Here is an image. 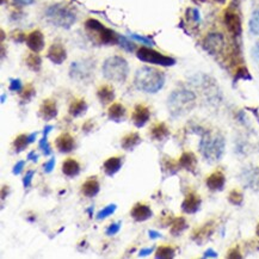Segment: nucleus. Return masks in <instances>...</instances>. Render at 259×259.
<instances>
[{
    "label": "nucleus",
    "instance_id": "c9c22d12",
    "mask_svg": "<svg viewBox=\"0 0 259 259\" xmlns=\"http://www.w3.org/2000/svg\"><path fill=\"white\" fill-rule=\"evenodd\" d=\"M228 201H230V203L233 204V206H242L244 203V195L242 191L238 190V189H233L230 195H228Z\"/></svg>",
    "mask_w": 259,
    "mask_h": 259
},
{
    "label": "nucleus",
    "instance_id": "9d476101",
    "mask_svg": "<svg viewBox=\"0 0 259 259\" xmlns=\"http://www.w3.org/2000/svg\"><path fill=\"white\" fill-rule=\"evenodd\" d=\"M203 49L209 53L210 55H219L224 51L226 47V41H225L224 35L221 32H209L202 42Z\"/></svg>",
    "mask_w": 259,
    "mask_h": 259
},
{
    "label": "nucleus",
    "instance_id": "4c0bfd02",
    "mask_svg": "<svg viewBox=\"0 0 259 259\" xmlns=\"http://www.w3.org/2000/svg\"><path fill=\"white\" fill-rule=\"evenodd\" d=\"M36 94L35 87L32 86V84L25 85V87L23 88L22 92H20V98H22L23 102H30L33 98V96Z\"/></svg>",
    "mask_w": 259,
    "mask_h": 259
},
{
    "label": "nucleus",
    "instance_id": "a878e982",
    "mask_svg": "<svg viewBox=\"0 0 259 259\" xmlns=\"http://www.w3.org/2000/svg\"><path fill=\"white\" fill-rule=\"evenodd\" d=\"M141 142L142 140L139 133L136 132L128 133L127 135H124L121 140V147L123 148L124 151H133V149L138 147Z\"/></svg>",
    "mask_w": 259,
    "mask_h": 259
},
{
    "label": "nucleus",
    "instance_id": "dca6fc26",
    "mask_svg": "<svg viewBox=\"0 0 259 259\" xmlns=\"http://www.w3.org/2000/svg\"><path fill=\"white\" fill-rule=\"evenodd\" d=\"M130 216L136 222H144L147 221L153 216V212L149 208L147 204L144 203H136L130 210Z\"/></svg>",
    "mask_w": 259,
    "mask_h": 259
},
{
    "label": "nucleus",
    "instance_id": "e2e57ef3",
    "mask_svg": "<svg viewBox=\"0 0 259 259\" xmlns=\"http://www.w3.org/2000/svg\"><path fill=\"white\" fill-rule=\"evenodd\" d=\"M5 99H6V96H5V94H2V96H1V103H4Z\"/></svg>",
    "mask_w": 259,
    "mask_h": 259
},
{
    "label": "nucleus",
    "instance_id": "f257e3e1",
    "mask_svg": "<svg viewBox=\"0 0 259 259\" xmlns=\"http://www.w3.org/2000/svg\"><path fill=\"white\" fill-rule=\"evenodd\" d=\"M196 133L201 136L200 152L209 163H215L222 159L226 147V140L221 133H213L208 129L200 128Z\"/></svg>",
    "mask_w": 259,
    "mask_h": 259
},
{
    "label": "nucleus",
    "instance_id": "412c9836",
    "mask_svg": "<svg viewBox=\"0 0 259 259\" xmlns=\"http://www.w3.org/2000/svg\"><path fill=\"white\" fill-rule=\"evenodd\" d=\"M149 135H151L152 140L154 141H164L170 136V129L169 127L166 126V123L164 122H158V123H154L153 126L151 127L149 129Z\"/></svg>",
    "mask_w": 259,
    "mask_h": 259
},
{
    "label": "nucleus",
    "instance_id": "2eb2a0df",
    "mask_svg": "<svg viewBox=\"0 0 259 259\" xmlns=\"http://www.w3.org/2000/svg\"><path fill=\"white\" fill-rule=\"evenodd\" d=\"M206 184L209 190L212 191L224 190L225 184H226V176H225V173L220 171V170H216V171L210 173V175L207 177Z\"/></svg>",
    "mask_w": 259,
    "mask_h": 259
},
{
    "label": "nucleus",
    "instance_id": "1a4fd4ad",
    "mask_svg": "<svg viewBox=\"0 0 259 259\" xmlns=\"http://www.w3.org/2000/svg\"><path fill=\"white\" fill-rule=\"evenodd\" d=\"M224 23L226 25L228 32L233 36L234 38H238L243 32V24H242V17H240L239 12H238L237 7L232 4L230 7L225 11L224 13Z\"/></svg>",
    "mask_w": 259,
    "mask_h": 259
},
{
    "label": "nucleus",
    "instance_id": "c756f323",
    "mask_svg": "<svg viewBox=\"0 0 259 259\" xmlns=\"http://www.w3.org/2000/svg\"><path fill=\"white\" fill-rule=\"evenodd\" d=\"M188 228V222L185 220L183 216H178L176 218L175 220L172 221L171 224V230H170V233L172 234L173 237H178Z\"/></svg>",
    "mask_w": 259,
    "mask_h": 259
},
{
    "label": "nucleus",
    "instance_id": "72a5a7b5",
    "mask_svg": "<svg viewBox=\"0 0 259 259\" xmlns=\"http://www.w3.org/2000/svg\"><path fill=\"white\" fill-rule=\"evenodd\" d=\"M250 32L255 36H259V8L252 12L249 22Z\"/></svg>",
    "mask_w": 259,
    "mask_h": 259
},
{
    "label": "nucleus",
    "instance_id": "ddd939ff",
    "mask_svg": "<svg viewBox=\"0 0 259 259\" xmlns=\"http://www.w3.org/2000/svg\"><path fill=\"white\" fill-rule=\"evenodd\" d=\"M25 43L28 48L33 53H39L44 48V36L41 30H33L26 36Z\"/></svg>",
    "mask_w": 259,
    "mask_h": 259
},
{
    "label": "nucleus",
    "instance_id": "864d4df0",
    "mask_svg": "<svg viewBox=\"0 0 259 259\" xmlns=\"http://www.w3.org/2000/svg\"><path fill=\"white\" fill-rule=\"evenodd\" d=\"M148 236H149V238H151V239H159V238L163 237V236H161V234L159 233V232L153 231V230H149V231H148Z\"/></svg>",
    "mask_w": 259,
    "mask_h": 259
},
{
    "label": "nucleus",
    "instance_id": "8fccbe9b",
    "mask_svg": "<svg viewBox=\"0 0 259 259\" xmlns=\"http://www.w3.org/2000/svg\"><path fill=\"white\" fill-rule=\"evenodd\" d=\"M24 165H25V161H23V160L18 161L16 165L13 166V170H12V173H13V175H16V176L20 175V172H22Z\"/></svg>",
    "mask_w": 259,
    "mask_h": 259
},
{
    "label": "nucleus",
    "instance_id": "79ce46f5",
    "mask_svg": "<svg viewBox=\"0 0 259 259\" xmlns=\"http://www.w3.org/2000/svg\"><path fill=\"white\" fill-rule=\"evenodd\" d=\"M10 91H13V92H22L23 90V84L19 79H10Z\"/></svg>",
    "mask_w": 259,
    "mask_h": 259
},
{
    "label": "nucleus",
    "instance_id": "6e6d98bb",
    "mask_svg": "<svg viewBox=\"0 0 259 259\" xmlns=\"http://www.w3.org/2000/svg\"><path fill=\"white\" fill-rule=\"evenodd\" d=\"M28 160L32 161V163H37L38 155L35 153V151H31V152H30V153L28 154Z\"/></svg>",
    "mask_w": 259,
    "mask_h": 259
},
{
    "label": "nucleus",
    "instance_id": "f8f14e48",
    "mask_svg": "<svg viewBox=\"0 0 259 259\" xmlns=\"http://www.w3.org/2000/svg\"><path fill=\"white\" fill-rule=\"evenodd\" d=\"M201 204H202V200H201L200 195L191 191V193H189L187 196H185L184 201H183L182 210L185 214H196L201 208Z\"/></svg>",
    "mask_w": 259,
    "mask_h": 259
},
{
    "label": "nucleus",
    "instance_id": "a19ab883",
    "mask_svg": "<svg viewBox=\"0 0 259 259\" xmlns=\"http://www.w3.org/2000/svg\"><path fill=\"white\" fill-rule=\"evenodd\" d=\"M187 17L191 22L194 23H200L201 22V16H200V12L196 8H188L187 10Z\"/></svg>",
    "mask_w": 259,
    "mask_h": 259
},
{
    "label": "nucleus",
    "instance_id": "f704fd0d",
    "mask_svg": "<svg viewBox=\"0 0 259 259\" xmlns=\"http://www.w3.org/2000/svg\"><path fill=\"white\" fill-rule=\"evenodd\" d=\"M239 80H252V75L245 66L238 67L234 74V83H238Z\"/></svg>",
    "mask_w": 259,
    "mask_h": 259
},
{
    "label": "nucleus",
    "instance_id": "e433bc0d",
    "mask_svg": "<svg viewBox=\"0 0 259 259\" xmlns=\"http://www.w3.org/2000/svg\"><path fill=\"white\" fill-rule=\"evenodd\" d=\"M118 45H120L122 49L128 51V53H133V51L136 49L135 43L123 35H120V38H118Z\"/></svg>",
    "mask_w": 259,
    "mask_h": 259
},
{
    "label": "nucleus",
    "instance_id": "bb28decb",
    "mask_svg": "<svg viewBox=\"0 0 259 259\" xmlns=\"http://www.w3.org/2000/svg\"><path fill=\"white\" fill-rule=\"evenodd\" d=\"M62 172L69 178H74L80 173V164L73 158H67L62 163Z\"/></svg>",
    "mask_w": 259,
    "mask_h": 259
},
{
    "label": "nucleus",
    "instance_id": "f03ea898",
    "mask_svg": "<svg viewBox=\"0 0 259 259\" xmlns=\"http://www.w3.org/2000/svg\"><path fill=\"white\" fill-rule=\"evenodd\" d=\"M134 85L142 92L157 93L165 85V73L154 67L144 66L136 71Z\"/></svg>",
    "mask_w": 259,
    "mask_h": 259
},
{
    "label": "nucleus",
    "instance_id": "c03bdc74",
    "mask_svg": "<svg viewBox=\"0 0 259 259\" xmlns=\"http://www.w3.org/2000/svg\"><path fill=\"white\" fill-rule=\"evenodd\" d=\"M130 37L133 39H136V41L139 42H142V43L149 45V47H152V45H154V42L152 41L149 37H145V36H140V35H136V33H130Z\"/></svg>",
    "mask_w": 259,
    "mask_h": 259
},
{
    "label": "nucleus",
    "instance_id": "603ef678",
    "mask_svg": "<svg viewBox=\"0 0 259 259\" xmlns=\"http://www.w3.org/2000/svg\"><path fill=\"white\" fill-rule=\"evenodd\" d=\"M154 251V248H149V249H142L141 251L139 252V257H147Z\"/></svg>",
    "mask_w": 259,
    "mask_h": 259
},
{
    "label": "nucleus",
    "instance_id": "cd10ccee",
    "mask_svg": "<svg viewBox=\"0 0 259 259\" xmlns=\"http://www.w3.org/2000/svg\"><path fill=\"white\" fill-rule=\"evenodd\" d=\"M97 97H98V99L103 105L110 104L112 100L115 99L114 87L110 86V85H102L97 90Z\"/></svg>",
    "mask_w": 259,
    "mask_h": 259
},
{
    "label": "nucleus",
    "instance_id": "3c124183",
    "mask_svg": "<svg viewBox=\"0 0 259 259\" xmlns=\"http://www.w3.org/2000/svg\"><path fill=\"white\" fill-rule=\"evenodd\" d=\"M203 258H218V254L213 249H209L204 252Z\"/></svg>",
    "mask_w": 259,
    "mask_h": 259
},
{
    "label": "nucleus",
    "instance_id": "c85d7f7f",
    "mask_svg": "<svg viewBox=\"0 0 259 259\" xmlns=\"http://www.w3.org/2000/svg\"><path fill=\"white\" fill-rule=\"evenodd\" d=\"M87 109L88 105L84 99H77L71 103V105L68 108V112L72 117H80V116L86 114Z\"/></svg>",
    "mask_w": 259,
    "mask_h": 259
},
{
    "label": "nucleus",
    "instance_id": "20e7f679",
    "mask_svg": "<svg viewBox=\"0 0 259 259\" xmlns=\"http://www.w3.org/2000/svg\"><path fill=\"white\" fill-rule=\"evenodd\" d=\"M45 19L51 25L61 29H71L77 20V14L73 8L63 4H54L45 10Z\"/></svg>",
    "mask_w": 259,
    "mask_h": 259
},
{
    "label": "nucleus",
    "instance_id": "4be33fe9",
    "mask_svg": "<svg viewBox=\"0 0 259 259\" xmlns=\"http://www.w3.org/2000/svg\"><path fill=\"white\" fill-rule=\"evenodd\" d=\"M179 166L191 173H196L197 169V158L193 152H184L178 160Z\"/></svg>",
    "mask_w": 259,
    "mask_h": 259
},
{
    "label": "nucleus",
    "instance_id": "5fc2aeb1",
    "mask_svg": "<svg viewBox=\"0 0 259 259\" xmlns=\"http://www.w3.org/2000/svg\"><path fill=\"white\" fill-rule=\"evenodd\" d=\"M33 1H35V0H14V2H16V4H18V5H20V6L31 5V4H33Z\"/></svg>",
    "mask_w": 259,
    "mask_h": 259
},
{
    "label": "nucleus",
    "instance_id": "0eeeda50",
    "mask_svg": "<svg viewBox=\"0 0 259 259\" xmlns=\"http://www.w3.org/2000/svg\"><path fill=\"white\" fill-rule=\"evenodd\" d=\"M136 56L142 62L152 63V65L163 67H171L176 65V60L173 57L164 55L159 51L152 49L151 47H140L136 51Z\"/></svg>",
    "mask_w": 259,
    "mask_h": 259
},
{
    "label": "nucleus",
    "instance_id": "4d7b16f0",
    "mask_svg": "<svg viewBox=\"0 0 259 259\" xmlns=\"http://www.w3.org/2000/svg\"><path fill=\"white\" fill-rule=\"evenodd\" d=\"M37 132H35V133H31V134H30V135H29V141H30V144H32V142L33 141H35V140H36V138H37Z\"/></svg>",
    "mask_w": 259,
    "mask_h": 259
},
{
    "label": "nucleus",
    "instance_id": "ea45409f",
    "mask_svg": "<svg viewBox=\"0 0 259 259\" xmlns=\"http://www.w3.org/2000/svg\"><path fill=\"white\" fill-rule=\"evenodd\" d=\"M38 146H39V149L42 151V153H43L44 155H50L51 154L50 145L48 144V136H43L41 141H39Z\"/></svg>",
    "mask_w": 259,
    "mask_h": 259
},
{
    "label": "nucleus",
    "instance_id": "58836bf2",
    "mask_svg": "<svg viewBox=\"0 0 259 259\" xmlns=\"http://www.w3.org/2000/svg\"><path fill=\"white\" fill-rule=\"evenodd\" d=\"M116 209H117V206H116V204H114V203L109 204V206H106L105 208H103L102 210H100L98 214H97L96 219L97 220H104V219L109 218V216L114 214V213L116 212Z\"/></svg>",
    "mask_w": 259,
    "mask_h": 259
},
{
    "label": "nucleus",
    "instance_id": "bf43d9fd",
    "mask_svg": "<svg viewBox=\"0 0 259 259\" xmlns=\"http://www.w3.org/2000/svg\"><path fill=\"white\" fill-rule=\"evenodd\" d=\"M87 212H88V214H90V218H92V213H93V208H92V207H91V208H88Z\"/></svg>",
    "mask_w": 259,
    "mask_h": 259
},
{
    "label": "nucleus",
    "instance_id": "5701e85b",
    "mask_svg": "<svg viewBox=\"0 0 259 259\" xmlns=\"http://www.w3.org/2000/svg\"><path fill=\"white\" fill-rule=\"evenodd\" d=\"M100 184L96 177H90L81 185V193L85 197H94L99 194Z\"/></svg>",
    "mask_w": 259,
    "mask_h": 259
},
{
    "label": "nucleus",
    "instance_id": "49530a36",
    "mask_svg": "<svg viewBox=\"0 0 259 259\" xmlns=\"http://www.w3.org/2000/svg\"><path fill=\"white\" fill-rule=\"evenodd\" d=\"M33 175H35V171H33V170H29V171L25 173V176H24V178H23L24 188H29L30 185H31Z\"/></svg>",
    "mask_w": 259,
    "mask_h": 259
},
{
    "label": "nucleus",
    "instance_id": "7ed1b4c3",
    "mask_svg": "<svg viewBox=\"0 0 259 259\" xmlns=\"http://www.w3.org/2000/svg\"><path fill=\"white\" fill-rule=\"evenodd\" d=\"M197 97L191 90L181 87L172 91L167 98V109L173 118L185 116L196 106Z\"/></svg>",
    "mask_w": 259,
    "mask_h": 259
},
{
    "label": "nucleus",
    "instance_id": "473e14b6",
    "mask_svg": "<svg viewBox=\"0 0 259 259\" xmlns=\"http://www.w3.org/2000/svg\"><path fill=\"white\" fill-rule=\"evenodd\" d=\"M29 144V135H26V134H19L13 141L14 152H16V153H20V152H23L24 149L28 147Z\"/></svg>",
    "mask_w": 259,
    "mask_h": 259
},
{
    "label": "nucleus",
    "instance_id": "6e6552de",
    "mask_svg": "<svg viewBox=\"0 0 259 259\" xmlns=\"http://www.w3.org/2000/svg\"><path fill=\"white\" fill-rule=\"evenodd\" d=\"M94 67H96V62L92 59L74 61V62L71 63V67H69V77L73 80L85 83V81L91 80V78L93 77Z\"/></svg>",
    "mask_w": 259,
    "mask_h": 259
},
{
    "label": "nucleus",
    "instance_id": "39448f33",
    "mask_svg": "<svg viewBox=\"0 0 259 259\" xmlns=\"http://www.w3.org/2000/svg\"><path fill=\"white\" fill-rule=\"evenodd\" d=\"M85 29L92 41L103 45H114L118 44L120 35L114 30L106 28L103 23L94 18H88L85 22Z\"/></svg>",
    "mask_w": 259,
    "mask_h": 259
},
{
    "label": "nucleus",
    "instance_id": "b1692460",
    "mask_svg": "<svg viewBox=\"0 0 259 259\" xmlns=\"http://www.w3.org/2000/svg\"><path fill=\"white\" fill-rule=\"evenodd\" d=\"M123 165V159L122 157H111L109 159H106L103 164V170H104L105 175L109 177L115 176Z\"/></svg>",
    "mask_w": 259,
    "mask_h": 259
},
{
    "label": "nucleus",
    "instance_id": "aec40b11",
    "mask_svg": "<svg viewBox=\"0 0 259 259\" xmlns=\"http://www.w3.org/2000/svg\"><path fill=\"white\" fill-rule=\"evenodd\" d=\"M213 233H214V222H207L202 227L197 228V230L194 232L193 240L199 244V245H202L204 242H207V240L212 237Z\"/></svg>",
    "mask_w": 259,
    "mask_h": 259
},
{
    "label": "nucleus",
    "instance_id": "09e8293b",
    "mask_svg": "<svg viewBox=\"0 0 259 259\" xmlns=\"http://www.w3.org/2000/svg\"><path fill=\"white\" fill-rule=\"evenodd\" d=\"M54 166H55V158H51L48 163H45L43 165V171L45 173H50L54 170Z\"/></svg>",
    "mask_w": 259,
    "mask_h": 259
},
{
    "label": "nucleus",
    "instance_id": "7c9ffc66",
    "mask_svg": "<svg viewBox=\"0 0 259 259\" xmlns=\"http://www.w3.org/2000/svg\"><path fill=\"white\" fill-rule=\"evenodd\" d=\"M25 63H26V66L29 67V69H31V71H33V72L41 71L42 59L37 53H33L32 51L31 54H29V55L26 56Z\"/></svg>",
    "mask_w": 259,
    "mask_h": 259
},
{
    "label": "nucleus",
    "instance_id": "680f3d73",
    "mask_svg": "<svg viewBox=\"0 0 259 259\" xmlns=\"http://www.w3.org/2000/svg\"><path fill=\"white\" fill-rule=\"evenodd\" d=\"M256 234H257L258 238H259V224L257 225V228H256Z\"/></svg>",
    "mask_w": 259,
    "mask_h": 259
},
{
    "label": "nucleus",
    "instance_id": "0e129e2a",
    "mask_svg": "<svg viewBox=\"0 0 259 259\" xmlns=\"http://www.w3.org/2000/svg\"><path fill=\"white\" fill-rule=\"evenodd\" d=\"M6 1V0H1V4H4V2Z\"/></svg>",
    "mask_w": 259,
    "mask_h": 259
},
{
    "label": "nucleus",
    "instance_id": "2f4dec72",
    "mask_svg": "<svg viewBox=\"0 0 259 259\" xmlns=\"http://www.w3.org/2000/svg\"><path fill=\"white\" fill-rule=\"evenodd\" d=\"M176 256V250L172 246L163 245L159 246L155 252V258L158 259H172Z\"/></svg>",
    "mask_w": 259,
    "mask_h": 259
},
{
    "label": "nucleus",
    "instance_id": "13d9d810",
    "mask_svg": "<svg viewBox=\"0 0 259 259\" xmlns=\"http://www.w3.org/2000/svg\"><path fill=\"white\" fill-rule=\"evenodd\" d=\"M51 129H53V127L51 126H45L43 130V136H48V134L51 132Z\"/></svg>",
    "mask_w": 259,
    "mask_h": 259
},
{
    "label": "nucleus",
    "instance_id": "4468645a",
    "mask_svg": "<svg viewBox=\"0 0 259 259\" xmlns=\"http://www.w3.org/2000/svg\"><path fill=\"white\" fill-rule=\"evenodd\" d=\"M149 118H151V111H149L147 106L144 104H138L134 108L132 121L136 128L145 127L146 123L149 121Z\"/></svg>",
    "mask_w": 259,
    "mask_h": 259
},
{
    "label": "nucleus",
    "instance_id": "a18cd8bd",
    "mask_svg": "<svg viewBox=\"0 0 259 259\" xmlns=\"http://www.w3.org/2000/svg\"><path fill=\"white\" fill-rule=\"evenodd\" d=\"M226 257L230 259H242L243 255H242V252H240L239 248H233L227 252Z\"/></svg>",
    "mask_w": 259,
    "mask_h": 259
},
{
    "label": "nucleus",
    "instance_id": "393cba45",
    "mask_svg": "<svg viewBox=\"0 0 259 259\" xmlns=\"http://www.w3.org/2000/svg\"><path fill=\"white\" fill-rule=\"evenodd\" d=\"M126 114H127L126 108H124L123 104H121V103H112L108 109L109 120L112 122H116V123H120V122L124 121Z\"/></svg>",
    "mask_w": 259,
    "mask_h": 259
},
{
    "label": "nucleus",
    "instance_id": "a211bd4d",
    "mask_svg": "<svg viewBox=\"0 0 259 259\" xmlns=\"http://www.w3.org/2000/svg\"><path fill=\"white\" fill-rule=\"evenodd\" d=\"M57 106L53 99H45L39 106L38 115L44 121H51L57 116Z\"/></svg>",
    "mask_w": 259,
    "mask_h": 259
},
{
    "label": "nucleus",
    "instance_id": "37998d69",
    "mask_svg": "<svg viewBox=\"0 0 259 259\" xmlns=\"http://www.w3.org/2000/svg\"><path fill=\"white\" fill-rule=\"evenodd\" d=\"M121 225H122L121 221L120 222H115V224L110 225V226L106 228V231H105L106 236L111 237V236H115V234H117L118 232H120V230H121Z\"/></svg>",
    "mask_w": 259,
    "mask_h": 259
},
{
    "label": "nucleus",
    "instance_id": "de8ad7c7",
    "mask_svg": "<svg viewBox=\"0 0 259 259\" xmlns=\"http://www.w3.org/2000/svg\"><path fill=\"white\" fill-rule=\"evenodd\" d=\"M251 56L255 62L257 63V65H259V42H257V43L254 45V48H252Z\"/></svg>",
    "mask_w": 259,
    "mask_h": 259
},
{
    "label": "nucleus",
    "instance_id": "052dcab7",
    "mask_svg": "<svg viewBox=\"0 0 259 259\" xmlns=\"http://www.w3.org/2000/svg\"><path fill=\"white\" fill-rule=\"evenodd\" d=\"M214 1L219 2V4H225V2H226V0H214Z\"/></svg>",
    "mask_w": 259,
    "mask_h": 259
},
{
    "label": "nucleus",
    "instance_id": "6ab92c4d",
    "mask_svg": "<svg viewBox=\"0 0 259 259\" xmlns=\"http://www.w3.org/2000/svg\"><path fill=\"white\" fill-rule=\"evenodd\" d=\"M55 146L60 153H71L75 148L74 138L69 133H63L55 140Z\"/></svg>",
    "mask_w": 259,
    "mask_h": 259
},
{
    "label": "nucleus",
    "instance_id": "f3484780",
    "mask_svg": "<svg viewBox=\"0 0 259 259\" xmlns=\"http://www.w3.org/2000/svg\"><path fill=\"white\" fill-rule=\"evenodd\" d=\"M47 57L51 61V62L55 63V65H61V63L65 62L67 59L66 48L61 43L51 44L49 49H48Z\"/></svg>",
    "mask_w": 259,
    "mask_h": 259
},
{
    "label": "nucleus",
    "instance_id": "9b49d317",
    "mask_svg": "<svg viewBox=\"0 0 259 259\" xmlns=\"http://www.w3.org/2000/svg\"><path fill=\"white\" fill-rule=\"evenodd\" d=\"M240 181L246 188L259 191V169L258 167H246L240 173Z\"/></svg>",
    "mask_w": 259,
    "mask_h": 259
},
{
    "label": "nucleus",
    "instance_id": "423d86ee",
    "mask_svg": "<svg viewBox=\"0 0 259 259\" xmlns=\"http://www.w3.org/2000/svg\"><path fill=\"white\" fill-rule=\"evenodd\" d=\"M103 77L114 83H124L129 74V65L124 57L115 55L108 57L102 66Z\"/></svg>",
    "mask_w": 259,
    "mask_h": 259
}]
</instances>
